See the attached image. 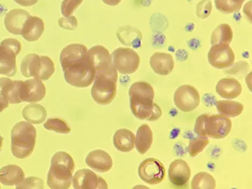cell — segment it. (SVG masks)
<instances>
[{
	"label": "cell",
	"mask_w": 252,
	"mask_h": 189,
	"mask_svg": "<svg viewBox=\"0 0 252 189\" xmlns=\"http://www.w3.org/2000/svg\"><path fill=\"white\" fill-rule=\"evenodd\" d=\"M217 94L222 98L235 99L243 92L241 84L233 78H223L218 81L216 86Z\"/></svg>",
	"instance_id": "obj_20"
},
{
	"label": "cell",
	"mask_w": 252,
	"mask_h": 189,
	"mask_svg": "<svg viewBox=\"0 0 252 189\" xmlns=\"http://www.w3.org/2000/svg\"><path fill=\"white\" fill-rule=\"evenodd\" d=\"M110 56L113 65L120 74H133L140 67V56L130 48H118Z\"/></svg>",
	"instance_id": "obj_9"
},
{
	"label": "cell",
	"mask_w": 252,
	"mask_h": 189,
	"mask_svg": "<svg viewBox=\"0 0 252 189\" xmlns=\"http://www.w3.org/2000/svg\"><path fill=\"white\" fill-rule=\"evenodd\" d=\"M24 179V172L18 165H6L0 170V182L5 186L19 185Z\"/></svg>",
	"instance_id": "obj_24"
},
{
	"label": "cell",
	"mask_w": 252,
	"mask_h": 189,
	"mask_svg": "<svg viewBox=\"0 0 252 189\" xmlns=\"http://www.w3.org/2000/svg\"><path fill=\"white\" fill-rule=\"evenodd\" d=\"M31 14L26 10H11L4 18V26L8 32L15 35H21L25 23Z\"/></svg>",
	"instance_id": "obj_19"
},
{
	"label": "cell",
	"mask_w": 252,
	"mask_h": 189,
	"mask_svg": "<svg viewBox=\"0 0 252 189\" xmlns=\"http://www.w3.org/2000/svg\"><path fill=\"white\" fill-rule=\"evenodd\" d=\"M23 117L28 122L34 124H40L44 122L47 112L41 104H31L25 107L22 112Z\"/></svg>",
	"instance_id": "obj_26"
},
{
	"label": "cell",
	"mask_w": 252,
	"mask_h": 189,
	"mask_svg": "<svg viewBox=\"0 0 252 189\" xmlns=\"http://www.w3.org/2000/svg\"><path fill=\"white\" fill-rule=\"evenodd\" d=\"M212 4L210 0H201L197 4L196 15L199 18L205 19L211 14Z\"/></svg>",
	"instance_id": "obj_35"
},
{
	"label": "cell",
	"mask_w": 252,
	"mask_h": 189,
	"mask_svg": "<svg viewBox=\"0 0 252 189\" xmlns=\"http://www.w3.org/2000/svg\"><path fill=\"white\" fill-rule=\"evenodd\" d=\"M73 187L76 189H106L108 185L103 178L89 169L78 170L72 177Z\"/></svg>",
	"instance_id": "obj_14"
},
{
	"label": "cell",
	"mask_w": 252,
	"mask_h": 189,
	"mask_svg": "<svg viewBox=\"0 0 252 189\" xmlns=\"http://www.w3.org/2000/svg\"><path fill=\"white\" fill-rule=\"evenodd\" d=\"M36 130L31 123L20 122L11 130V152L15 157H29L35 147Z\"/></svg>",
	"instance_id": "obj_5"
},
{
	"label": "cell",
	"mask_w": 252,
	"mask_h": 189,
	"mask_svg": "<svg viewBox=\"0 0 252 189\" xmlns=\"http://www.w3.org/2000/svg\"><path fill=\"white\" fill-rule=\"evenodd\" d=\"M11 81V79H9V78H0V97H4L5 98V92H6V88H7Z\"/></svg>",
	"instance_id": "obj_37"
},
{
	"label": "cell",
	"mask_w": 252,
	"mask_h": 189,
	"mask_svg": "<svg viewBox=\"0 0 252 189\" xmlns=\"http://www.w3.org/2000/svg\"><path fill=\"white\" fill-rule=\"evenodd\" d=\"M87 58L89 66L96 74L104 72L112 64L110 54L103 46L97 45L88 50Z\"/></svg>",
	"instance_id": "obj_15"
},
{
	"label": "cell",
	"mask_w": 252,
	"mask_h": 189,
	"mask_svg": "<svg viewBox=\"0 0 252 189\" xmlns=\"http://www.w3.org/2000/svg\"><path fill=\"white\" fill-rule=\"evenodd\" d=\"M207 59L212 67L223 69L233 65L235 56L233 49L228 44H215L210 48Z\"/></svg>",
	"instance_id": "obj_13"
},
{
	"label": "cell",
	"mask_w": 252,
	"mask_h": 189,
	"mask_svg": "<svg viewBox=\"0 0 252 189\" xmlns=\"http://www.w3.org/2000/svg\"><path fill=\"white\" fill-rule=\"evenodd\" d=\"M130 105L132 114L140 120L156 122L162 116V110L154 102L153 86L146 81H137L129 89Z\"/></svg>",
	"instance_id": "obj_2"
},
{
	"label": "cell",
	"mask_w": 252,
	"mask_h": 189,
	"mask_svg": "<svg viewBox=\"0 0 252 189\" xmlns=\"http://www.w3.org/2000/svg\"><path fill=\"white\" fill-rule=\"evenodd\" d=\"M21 74L26 78L47 81L55 72L54 63L48 56L35 54L26 55L21 64Z\"/></svg>",
	"instance_id": "obj_7"
},
{
	"label": "cell",
	"mask_w": 252,
	"mask_h": 189,
	"mask_svg": "<svg viewBox=\"0 0 252 189\" xmlns=\"http://www.w3.org/2000/svg\"><path fill=\"white\" fill-rule=\"evenodd\" d=\"M215 2L217 9L226 14L238 12L243 6V4L234 0H215Z\"/></svg>",
	"instance_id": "obj_31"
},
{
	"label": "cell",
	"mask_w": 252,
	"mask_h": 189,
	"mask_svg": "<svg viewBox=\"0 0 252 189\" xmlns=\"http://www.w3.org/2000/svg\"><path fill=\"white\" fill-rule=\"evenodd\" d=\"M21 51V44L17 39H4L0 44V74L14 77L17 72L16 56Z\"/></svg>",
	"instance_id": "obj_8"
},
{
	"label": "cell",
	"mask_w": 252,
	"mask_h": 189,
	"mask_svg": "<svg viewBox=\"0 0 252 189\" xmlns=\"http://www.w3.org/2000/svg\"><path fill=\"white\" fill-rule=\"evenodd\" d=\"M59 25L60 27L63 29L74 31L78 27V21L75 16H67L59 18Z\"/></svg>",
	"instance_id": "obj_36"
},
{
	"label": "cell",
	"mask_w": 252,
	"mask_h": 189,
	"mask_svg": "<svg viewBox=\"0 0 252 189\" xmlns=\"http://www.w3.org/2000/svg\"><path fill=\"white\" fill-rule=\"evenodd\" d=\"M44 182L36 177H30L24 179L21 183L16 185V189H44Z\"/></svg>",
	"instance_id": "obj_34"
},
{
	"label": "cell",
	"mask_w": 252,
	"mask_h": 189,
	"mask_svg": "<svg viewBox=\"0 0 252 189\" xmlns=\"http://www.w3.org/2000/svg\"><path fill=\"white\" fill-rule=\"evenodd\" d=\"M4 138L0 135V152H1V149H2V144Z\"/></svg>",
	"instance_id": "obj_41"
},
{
	"label": "cell",
	"mask_w": 252,
	"mask_h": 189,
	"mask_svg": "<svg viewBox=\"0 0 252 189\" xmlns=\"http://www.w3.org/2000/svg\"><path fill=\"white\" fill-rule=\"evenodd\" d=\"M88 166L98 172H107L113 167L112 157L101 149L92 151L86 158Z\"/></svg>",
	"instance_id": "obj_18"
},
{
	"label": "cell",
	"mask_w": 252,
	"mask_h": 189,
	"mask_svg": "<svg viewBox=\"0 0 252 189\" xmlns=\"http://www.w3.org/2000/svg\"><path fill=\"white\" fill-rule=\"evenodd\" d=\"M18 98L20 102H37L46 95V87L37 78L27 81H18Z\"/></svg>",
	"instance_id": "obj_11"
},
{
	"label": "cell",
	"mask_w": 252,
	"mask_h": 189,
	"mask_svg": "<svg viewBox=\"0 0 252 189\" xmlns=\"http://www.w3.org/2000/svg\"><path fill=\"white\" fill-rule=\"evenodd\" d=\"M87 52V47L81 44H69L61 51L60 61L69 85L86 88L94 82L96 73L89 66Z\"/></svg>",
	"instance_id": "obj_1"
},
{
	"label": "cell",
	"mask_w": 252,
	"mask_h": 189,
	"mask_svg": "<svg viewBox=\"0 0 252 189\" xmlns=\"http://www.w3.org/2000/svg\"><path fill=\"white\" fill-rule=\"evenodd\" d=\"M113 142L119 152H130L135 149V134L127 129H119L114 134Z\"/></svg>",
	"instance_id": "obj_23"
},
{
	"label": "cell",
	"mask_w": 252,
	"mask_h": 189,
	"mask_svg": "<svg viewBox=\"0 0 252 189\" xmlns=\"http://www.w3.org/2000/svg\"><path fill=\"white\" fill-rule=\"evenodd\" d=\"M233 38V32L231 27L226 23H223L215 28L211 36L212 45L215 44H229Z\"/></svg>",
	"instance_id": "obj_28"
},
{
	"label": "cell",
	"mask_w": 252,
	"mask_h": 189,
	"mask_svg": "<svg viewBox=\"0 0 252 189\" xmlns=\"http://www.w3.org/2000/svg\"><path fill=\"white\" fill-rule=\"evenodd\" d=\"M191 175L189 164L182 159H177L169 167V180L173 185L183 187L188 183Z\"/></svg>",
	"instance_id": "obj_16"
},
{
	"label": "cell",
	"mask_w": 252,
	"mask_h": 189,
	"mask_svg": "<svg viewBox=\"0 0 252 189\" xmlns=\"http://www.w3.org/2000/svg\"><path fill=\"white\" fill-rule=\"evenodd\" d=\"M216 188V180L211 174L206 172H200L196 174L192 180L191 189H215Z\"/></svg>",
	"instance_id": "obj_29"
},
{
	"label": "cell",
	"mask_w": 252,
	"mask_h": 189,
	"mask_svg": "<svg viewBox=\"0 0 252 189\" xmlns=\"http://www.w3.org/2000/svg\"><path fill=\"white\" fill-rule=\"evenodd\" d=\"M235 1L238 3H241V4H243L246 0H234Z\"/></svg>",
	"instance_id": "obj_42"
},
{
	"label": "cell",
	"mask_w": 252,
	"mask_h": 189,
	"mask_svg": "<svg viewBox=\"0 0 252 189\" xmlns=\"http://www.w3.org/2000/svg\"><path fill=\"white\" fill-rule=\"evenodd\" d=\"M153 144V132L150 126L144 124L137 129L135 137V147L139 154H145Z\"/></svg>",
	"instance_id": "obj_25"
},
{
	"label": "cell",
	"mask_w": 252,
	"mask_h": 189,
	"mask_svg": "<svg viewBox=\"0 0 252 189\" xmlns=\"http://www.w3.org/2000/svg\"><path fill=\"white\" fill-rule=\"evenodd\" d=\"M122 1V0H102L104 4L110 6H117V5L120 4Z\"/></svg>",
	"instance_id": "obj_40"
},
{
	"label": "cell",
	"mask_w": 252,
	"mask_h": 189,
	"mask_svg": "<svg viewBox=\"0 0 252 189\" xmlns=\"http://www.w3.org/2000/svg\"><path fill=\"white\" fill-rule=\"evenodd\" d=\"M44 127L48 130L54 131L60 134H68L70 132L71 128L65 121L59 118L49 119L44 124Z\"/></svg>",
	"instance_id": "obj_30"
},
{
	"label": "cell",
	"mask_w": 252,
	"mask_h": 189,
	"mask_svg": "<svg viewBox=\"0 0 252 189\" xmlns=\"http://www.w3.org/2000/svg\"><path fill=\"white\" fill-rule=\"evenodd\" d=\"M138 173L143 182L149 185H157L165 180L166 170L160 160L150 158L141 162Z\"/></svg>",
	"instance_id": "obj_10"
},
{
	"label": "cell",
	"mask_w": 252,
	"mask_h": 189,
	"mask_svg": "<svg viewBox=\"0 0 252 189\" xmlns=\"http://www.w3.org/2000/svg\"><path fill=\"white\" fill-rule=\"evenodd\" d=\"M149 64L154 72L160 76L168 75L175 68L173 56L166 53H154L150 57Z\"/></svg>",
	"instance_id": "obj_17"
},
{
	"label": "cell",
	"mask_w": 252,
	"mask_h": 189,
	"mask_svg": "<svg viewBox=\"0 0 252 189\" xmlns=\"http://www.w3.org/2000/svg\"><path fill=\"white\" fill-rule=\"evenodd\" d=\"M118 77V71L112 63L107 70L96 74L91 89V95L96 103L107 105L114 100L117 94Z\"/></svg>",
	"instance_id": "obj_6"
},
{
	"label": "cell",
	"mask_w": 252,
	"mask_h": 189,
	"mask_svg": "<svg viewBox=\"0 0 252 189\" xmlns=\"http://www.w3.org/2000/svg\"><path fill=\"white\" fill-rule=\"evenodd\" d=\"M48 173L47 184L53 189H67L72 182L73 172L75 168L74 160L64 152L55 154L51 159Z\"/></svg>",
	"instance_id": "obj_3"
},
{
	"label": "cell",
	"mask_w": 252,
	"mask_h": 189,
	"mask_svg": "<svg viewBox=\"0 0 252 189\" xmlns=\"http://www.w3.org/2000/svg\"><path fill=\"white\" fill-rule=\"evenodd\" d=\"M118 39L126 46L139 48L142 42V34L140 30L132 26H124L117 31Z\"/></svg>",
	"instance_id": "obj_22"
},
{
	"label": "cell",
	"mask_w": 252,
	"mask_h": 189,
	"mask_svg": "<svg viewBox=\"0 0 252 189\" xmlns=\"http://www.w3.org/2000/svg\"><path fill=\"white\" fill-rule=\"evenodd\" d=\"M231 129L230 118L222 114H203L195 120L194 132L198 137L221 140L229 135Z\"/></svg>",
	"instance_id": "obj_4"
},
{
	"label": "cell",
	"mask_w": 252,
	"mask_h": 189,
	"mask_svg": "<svg viewBox=\"0 0 252 189\" xmlns=\"http://www.w3.org/2000/svg\"><path fill=\"white\" fill-rule=\"evenodd\" d=\"M44 31V23L37 16H30L21 31L23 37L30 42L37 41Z\"/></svg>",
	"instance_id": "obj_21"
},
{
	"label": "cell",
	"mask_w": 252,
	"mask_h": 189,
	"mask_svg": "<svg viewBox=\"0 0 252 189\" xmlns=\"http://www.w3.org/2000/svg\"><path fill=\"white\" fill-rule=\"evenodd\" d=\"M9 101L4 97H0V113L2 112L5 109L9 107Z\"/></svg>",
	"instance_id": "obj_39"
},
{
	"label": "cell",
	"mask_w": 252,
	"mask_h": 189,
	"mask_svg": "<svg viewBox=\"0 0 252 189\" xmlns=\"http://www.w3.org/2000/svg\"><path fill=\"white\" fill-rule=\"evenodd\" d=\"M15 2L23 6H31L36 4L38 0H14Z\"/></svg>",
	"instance_id": "obj_38"
},
{
	"label": "cell",
	"mask_w": 252,
	"mask_h": 189,
	"mask_svg": "<svg viewBox=\"0 0 252 189\" xmlns=\"http://www.w3.org/2000/svg\"><path fill=\"white\" fill-rule=\"evenodd\" d=\"M210 142L208 137H198L190 140L188 147V152L190 157H197L208 146Z\"/></svg>",
	"instance_id": "obj_32"
},
{
	"label": "cell",
	"mask_w": 252,
	"mask_h": 189,
	"mask_svg": "<svg viewBox=\"0 0 252 189\" xmlns=\"http://www.w3.org/2000/svg\"><path fill=\"white\" fill-rule=\"evenodd\" d=\"M200 102V94L193 86H181L174 94V103L183 112H191L198 107Z\"/></svg>",
	"instance_id": "obj_12"
},
{
	"label": "cell",
	"mask_w": 252,
	"mask_h": 189,
	"mask_svg": "<svg viewBox=\"0 0 252 189\" xmlns=\"http://www.w3.org/2000/svg\"><path fill=\"white\" fill-rule=\"evenodd\" d=\"M216 107L220 114L228 118L238 117L244 110L243 104L236 101L217 100Z\"/></svg>",
	"instance_id": "obj_27"
},
{
	"label": "cell",
	"mask_w": 252,
	"mask_h": 189,
	"mask_svg": "<svg viewBox=\"0 0 252 189\" xmlns=\"http://www.w3.org/2000/svg\"><path fill=\"white\" fill-rule=\"evenodd\" d=\"M83 1L84 0H63L61 4V13L64 17L70 16Z\"/></svg>",
	"instance_id": "obj_33"
}]
</instances>
